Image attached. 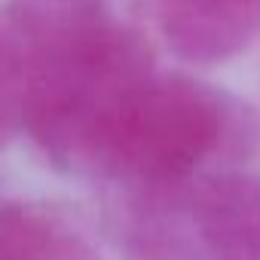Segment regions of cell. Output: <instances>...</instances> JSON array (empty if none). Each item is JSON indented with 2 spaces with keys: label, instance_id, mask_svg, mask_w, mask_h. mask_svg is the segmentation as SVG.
Returning <instances> with one entry per match:
<instances>
[{
  "label": "cell",
  "instance_id": "7a4b0ae2",
  "mask_svg": "<svg viewBox=\"0 0 260 260\" xmlns=\"http://www.w3.org/2000/svg\"><path fill=\"white\" fill-rule=\"evenodd\" d=\"M260 28V0H162L169 46L190 61H223Z\"/></svg>",
  "mask_w": 260,
  "mask_h": 260
},
{
  "label": "cell",
  "instance_id": "3957f363",
  "mask_svg": "<svg viewBox=\"0 0 260 260\" xmlns=\"http://www.w3.org/2000/svg\"><path fill=\"white\" fill-rule=\"evenodd\" d=\"M25 119V89L19 77V64L7 52V46L0 43V144H4L13 128Z\"/></svg>",
  "mask_w": 260,
  "mask_h": 260
},
{
  "label": "cell",
  "instance_id": "6da1fadb",
  "mask_svg": "<svg viewBox=\"0 0 260 260\" xmlns=\"http://www.w3.org/2000/svg\"><path fill=\"white\" fill-rule=\"evenodd\" d=\"M217 138V107L199 89L144 80L122 104L101 156L122 172L162 181L196 169Z\"/></svg>",
  "mask_w": 260,
  "mask_h": 260
}]
</instances>
